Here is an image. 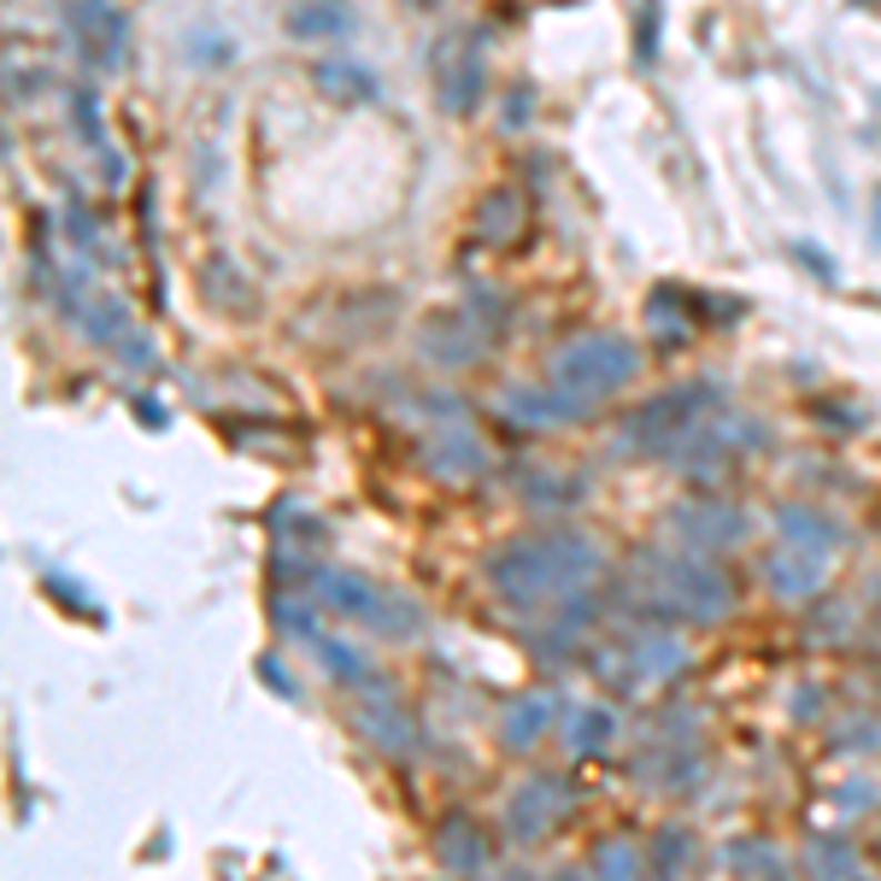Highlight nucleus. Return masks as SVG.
<instances>
[{"mask_svg":"<svg viewBox=\"0 0 881 881\" xmlns=\"http://www.w3.org/2000/svg\"><path fill=\"white\" fill-rule=\"evenodd\" d=\"M71 107H77V130H83V141H89V148L112 153V148H107V136H100V100H94L89 89H77V94H71Z\"/></svg>","mask_w":881,"mask_h":881,"instance_id":"10","label":"nucleus"},{"mask_svg":"<svg viewBox=\"0 0 881 881\" xmlns=\"http://www.w3.org/2000/svg\"><path fill=\"white\" fill-rule=\"evenodd\" d=\"M77 330H83L94 347H124V353L136 359V364H148V336H136V323H130V306L118 300V294H89L83 306H77Z\"/></svg>","mask_w":881,"mask_h":881,"instance_id":"5","label":"nucleus"},{"mask_svg":"<svg viewBox=\"0 0 881 881\" xmlns=\"http://www.w3.org/2000/svg\"><path fill=\"white\" fill-rule=\"evenodd\" d=\"M634 371H641V347H634L629 336H611V330L577 336L559 359H552V377H559V388L570 400L618 394L623 382H634Z\"/></svg>","mask_w":881,"mask_h":881,"instance_id":"1","label":"nucleus"},{"mask_svg":"<svg viewBox=\"0 0 881 881\" xmlns=\"http://www.w3.org/2000/svg\"><path fill=\"white\" fill-rule=\"evenodd\" d=\"M359 12L347 0H294L289 7V36L294 42H330V36H353Z\"/></svg>","mask_w":881,"mask_h":881,"instance_id":"7","label":"nucleus"},{"mask_svg":"<svg viewBox=\"0 0 881 881\" xmlns=\"http://www.w3.org/2000/svg\"><path fill=\"white\" fill-rule=\"evenodd\" d=\"M659 48V0H647V18H641V59H652Z\"/></svg>","mask_w":881,"mask_h":881,"instance_id":"11","label":"nucleus"},{"mask_svg":"<svg viewBox=\"0 0 881 881\" xmlns=\"http://www.w3.org/2000/svg\"><path fill=\"white\" fill-rule=\"evenodd\" d=\"M66 30H71L77 53H83V66L118 71L124 42H130V24H124V12H118L112 0H66Z\"/></svg>","mask_w":881,"mask_h":881,"instance_id":"2","label":"nucleus"},{"mask_svg":"<svg viewBox=\"0 0 881 881\" xmlns=\"http://www.w3.org/2000/svg\"><path fill=\"white\" fill-rule=\"evenodd\" d=\"M858 7H870V0H858Z\"/></svg>","mask_w":881,"mask_h":881,"instance_id":"12","label":"nucleus"},{"mask_svg":"<svg viewBox=\"0 0 881 881\" xmlns=\"http://www.w3.org/2000/svg\"><path fill=\"white\" fill-rule=\"evenodd\" d=\"M494 330L500 323H488V306H453V312H436L423 323L418 347H423V359H436V364H477L482 347L494 341Z\"/></svg>","mask_w":881,"mask_h":881,"instance_id":"3","label":"nucleus"},{"mask_svg":"<svg viewBox=\"0 0 881 881\" xmlns=\"http://www.w3.org/2000/svg\"><path fill=\"white\" fill-rule=\"evenodd\" d=\"M482 89H488V66H482V48L470 42L453 66H441V83H436V100L447 118H470L482 107Z\"/></svg>","mask_w":881,"mask_h":881,"instance_id":"6","label":"nucleus"},{"mask_svg":"<svg viewBox=\"0 0 881 881\" xmlns=\"http://www.w3.org/2000/svg\"><path fill=\"white\" fill-rule=\"evenodd\" d=\"M482 230L494 236V241H511L523 230V207H518V194L511 189H500V194H488L482 200Z\"/></svg>","mask_w":881,"mask_h":881,"instance_id":"9","label":"nucleus"},{"mask_svg":"<svg viewBox=\"0 0 881 881\" xmlns=\"http://www.w3.org/2000/svg\"><path fill=\"white\" fill-rule=\"evenodd\" d=\"M312 83L330 94L336 107H364V100H377V71L359 66V59H318Z\"/></svg>","mask_w":881,"mask_h":881,"instance_id":"8","label":"nucleus"},{"mask_svg":"<svg viewBox=\"0 0 881 881\" xmlns=\"http://www.w3.org/2000/svg\"><path fill=\"white\" fill-rule=\"evenodd\" d=\"M717 394H711V382H688V388H664L659 400H647L641 412L629 418V436H641V441H670V436H682V429L693 423L711 406Z\"/></svg>","mask_w":881,"mask_h":881,"instance_id":"4","label":"nucleus"}]
</instances>
